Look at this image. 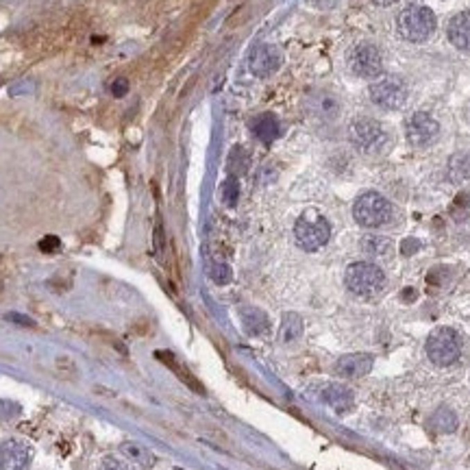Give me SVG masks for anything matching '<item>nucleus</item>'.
Wrapping results in <instances>:
<instances>
[{"label": "nucleus", "instance_id": "nucleus-23", "mask_svg": "<svg viewBox=\"0 0 470 470\" xmlns=\"http://www.w3.org/2000/svg\"><path fill=\"white\" fill-rule=\"evenodd\" d=\"M99 470H131L126 462H122L120 458H113V455H107L101 460L99 464Z\"/></svg>", "mask_w": 470, "mask_h": 470}, {"label": "nucleus", "instance_id": "nucleus-22", "mask_svg": "<svg viewBox=\"0 0 470 470\" xmlns=\"http://www.w3.org/2000/svg\"><path fill=\"white\" fill-rule=\"evenodd\" d=\"M314 105L318 107V111H320L325 118H333L335 113H337V109H339L337 99H335V96H331V94H318V96H316V101H314Z\"/></svg>", "mask_w": 470, "mask_h": 470}, {"label": "nucleus", "instance_id": "nucleus-13", "mask_svg": "<svg viewBox=\"0 0 470 470\" xmlns=\"http://www.w3.org/2000/svg\"><path fill=\"white\" fill-rule=\"evenodd\" d=\"M448 40L460 51H470V11L455 13L448 22Z\"/></svg>", "mask_w": 470, "mask_h": 470}, {"label": "nucleus", "instance_id": "nucleus-19", "mask_svg": "<svg viewBox=\"0 0 470 470\" xmlns=\"http://www.w3.org/2000/svg\"><path fill=\"white\" fill-rule=\"evenodd\" d=\"M431 420H433V427L437 431H442V433H451V431L458 429V416L453 414L448 408H440L433 414Z\"/></svg>", "mask_w": 470, "mask_h": 470}, {"label": "nucleus", "instance_id": "nucleus-9", "mask_svg": "<svg viewBox=\"0 0 470 470\" xmlns=\"http://www.w3.org/2000/svg\"><path fill=\"white\" fill-rule=\"evenodd\" d=\"M405 133L412 146H429L440 135V124H437L429 113L418 111L405 124Z\"/></svg>", "mask_w": 470, "mask_h": 470}, {"label": "nucleus", "instance_id": "nucleus-25", "mask_svg": "<svg viewBox=\"0 0 470 470\" xmlns=\"http://www.w3.org/2000/svg\"><path fill=\"white\" fill-rule=\"evenodd\" d=\"M237 192H240V190H237V181L231 176V179L224 183V201H226V205H235V201H237Z\"/></svg>", "mask_w": 470, "mask_h": 470}, {"label": "nucleus", "instance_id": "nucleus-17", "mask_svg": "<svg viewBox=\"0 0 470 470\" xmlns=\"http://www.w3.org/2000/svg\"><path fill=\"white\" fill-rule=\"evenodd\" d=\"M253 131H255V135L262 140V142H272L274 137L279 135V124H277V120H274L270 113H266V116H259L255 122H253Z\"/></svg>", "mask_w": 470, "mask_h": 470}, {"label": "nucleus", "instance_id": "nucleus-8", "mask_svg": "<svg viewBox=\"0 0 470 470\" xmlns=\"http://www.w3.org/2000/svg\"><path fill=\"white\" fill-rule=\"evenodd\" d=\"M349 68L362 78H377L383 72V59L377 46L360 44L349 53Z\"/></svg>", "mask_w": 470, "mask_h": 470}, {"label": "nucleus", "instance_id": "nucleus-26", "mask_svg": "<svg viewBox=\"0 0 470 470\" xmlns=\"http://www.w3.org/2000/svg\"><path fill=\"white\" fill-rule=\"evenodd\" d=\"M418 249H420V242H418V240H414V237H408V240H403V244H401V253H403L405 257L414 255V253H416Z\"/></svg>", "mask_w": 470, "mask_h": 470}, {"label": "nucleus", "instance_id": "nucleus-15", "mask_svg": "<svg viewBox=\"0 0 470 470\" xmlns=\"http://www.w3.org/2000/svg\"><path fill=\"white\" fill-rule=\"evenodd\" d=\"M362 251L370 259H390L394 253L392 242L383 235H364L362 237Z\"/></svg>", "mask_w": 470, "mask_h": 470}, {"label": "nucleus", "instance_id": "nucleus-4", "mask_svg": "<svg viewBox=\"0 0 470 470\" xmlns=\"http://www.w3.org/2000/svg\"><path fill=\"white\" fill-rule=\"evenodd\" d=\"M353 216L362 226L375 229L385 222H390L392 218V205L385 196H381L379 192H366L355 201L353 205Z\"/></svg>", "mask_w": 470, "mask_h": 470}, {"label": "nucleus", "instance_id": "nucleus-33", "mask_svg": "<svg viewBox=\"0 0 470 470\" xmlns=\"http://www.w3.org/2000/svg\"><path fill=\"white\" fill-rule=\"evenodd\" d=\"M455 205L458 207H468L470 205V194H462V196H458Z\"/></svg>", "mask_w": 470, "mask_h": 470}, {"label": "nucleus", "instance_id": "nucleus-2", "mask_svg": "<svg viewBox=\"0 0 470 470\" xmlns=\"http://www.w3.org/2000/svg\"><path fill=\"white\" fill-rule=\"evenodd\" d=\"M396 31L398 35L408 42H425L435 31V15L427 7L412 5L398 13Z\"/></svg>", "mask_w": 470, "mask_h": 470}, {"label": "nucleus", "instance_id": "nucleus-29", "mask_svg": "<svg viewBox=\"0 0 470 470\" xmlns=\"http://www.w3.org/2000/svg\"><path fill=\"white\" fill-rule=\"evenodd\" d=\"M155 249H157V255H161V251H164V231H161V226H157L155 231Z\"/></svg>", "mask_w": 470, "mask_h": 470}, {"label": "nucleus", "instance_id": "nucleus-30", "mask_svg": "<svg viewBox=\"0 0 470 470\" xmlns=\"http://www.w3.org/2000/svg\"><path fill=\"white\" fill-rule=\"evenodd\" d=\"M126 90H128V85H126L124 78H120V81H116V83H113V96H124Z\"/></svg>", "mask_w": 470, "mask_h": 470}, {"label": "nucleus", "instance_id": "nucleus-7", "mask_svg": "<svg viewBox=\"0 0 470 470\" xmlns=\"http://www.w3.org/2000/svg\"><path fill=\"white\" fill-rule=\"evenodd\" d=\"M370 99L377 107L394 111V109L405 107V103L410 99V90L401 76L387 74V76L379 78L377 83L370 85Z\"/></svg>", "mask_w": 470, "mask_h": 470}, {"label": "nucleus", "instance_id": "nucleus-5", "mask_svg": "<svg viewBox=\"0 0 470 470\" xmlns=\"http://www.w3.org/2000/svg\"><path fill=\"white\" fill-rule=\"evenodd\" d=\"M427 355L429 360L435 364V366H451L460 360L462 355V337L448 329V327H440L431 331V335L427 337Z\"/></svg>", "mask_w": 470, "mask_h": 470}, {"label": "nucleus", "instance_id": "nucleus-31", "mask_svg": "<svg viewBox=\"0 0 470 470\" xmlns=\"http://www.w3.org/2000/svg\"><path fill=\"white\" fill-rule=\"evenodd\" d=\"M7 320L20 322V325H26V327H31V325H33V320H28V318H22L20 314H9V316H7Z\"/></svg>", "mask_w": 470, "mask_h": 470}, {"label": "nucleus", "instance_id": "nucleus-21", "mask_svg": "<svg viewBox=\"0 0 470 470\" xmlns=\"http://www.w3.org/2000/svg\"><path fill=\"white\" fill-rule=\"evenodd\" d=\"M157 358H159V360H164V362L172 368V372H176V375H179V377H181V379H183V381L192 387V390H196V392H201V394H203V387H201V383H199L196 379H194V377L190 375V372H185V370H183V366H181L179 362H176V360L172 358V355H168V353H157Z\"/></svg>", "mask_w": 470, "mask_h": 470}, {"label": "nucleus", "instance_id": "nucleus-18", "mask_svg": "<svg viewBox=\"0 0 470 470\" xmlns=\"http://www.w3.org/2000/svg\"><path fill=\"white\" fill-rule=\"evenodd\" d=\"M122 453L124 455L131 460V462H135V464H140V466H144V468H149V466H153L155 464V458L151 455V451H146L144 446H140V444H135V442H124L122 444Z\"/></svg>", "mask_w": 470, "mask_h": 470}, {"label": "nucleus", "instance_id": "nucleus-16", "mask_svg": "<svg viewBox=\"0 0 470 470\" xmlns=\"http://www.w3.org/2000/svg\"><path fill=\"white\" fill-rule=\"evenodd\" d=\"M242 322H244V329L251 335H266L270 331V320L264 312L255 310V307H246L242 312Z\"/></svg>", "mask_w": 470, "mask_h": 470}, {"label": "nucleus", "instance_id": "nucleus-28", "mask_svg": "<svg viewBox=\"0 0 470 470\" xmlns=\"http://www.w3.org/2000/svg\"><path fill=\"white\" fill-rule=\"evenodd\" d=\"M40 249L42 251H57L59 249V240L57 237H44L42 242H40Z\"/></svg>", "mask_w": 470, "mask_h": 470}, {"label": "nucleus", "instance_id": "nucleus-12", "mask_svg": "<svg viewBox=\"0 0 470 470\" xmlns=\"http://www.w3.org/2000/svg\"><path fill=\"white\" fill-rule=\"evenodd\" d=\"M372 364H375V362H372V358H370V355H364V353L344 355V358L337 360L335 372L339 377H344V379H360V377L368 375Z\"/></svg>", "mask_w": 470, "mask_h": 470}, {"label": "nucleus", "instance_id": "nucleus-24", "mask_svg": "<svg viewBox=\"0 0 470 470\" xmlns=\"http://www.w3.org/2000/svg\"><path fill=\"white\" fill-rule=\"evenodd\" d=\"M212 279H214L218 285L229 283V281H231V268H229V266H224V264H216V266L212 268Z\"/></svg>", "mask_w": 470, "mask_h": 470}, {"label": "nucleus", "instance_id": "nucleus-11", "mask_svg": "<svg viewBox=\"0 0 470 470\" xmlns=\"http://www.w3.org/2000/svg\"><path fill=\"white\" fill-rule=\"evenodd\" d=\"M31 448L24 442L9 440L0 446V468L3 470H26L31 464Z\"/></svg>", "mask_w": 470, "mask_h": 470}, {"label": "nucleus", "instance_id": "nucleus-3", "mask_svg": "<svg viewBox=\"0 0 470 470\" xmlns=\"http://www.w3.org/2000/svg\"><path fill=\"white\" fill-rule=\"evenodd\" d=\"M294 237L296 244L303 251H318L329 242L331 237V224L327 222L325 216H320L314 209L305 212L296 224H294Z\"/></svg>", "mask_w": 470, "mask_h": 470}, {"label": "nucleus", "instance_id": "nucleus-1", "mask_svg": "<svg viewBox=\"0 0 470 470\" xmlns=\"http://www.w3.org/2000/svg\"><path fill=\"white\" fill-rule=\"evenodd\" d=\"M344 283L360 299H375L379 296L385 287V274L379 266L368 264V262H358L351 264L344 274Z\"/></svg>", "mask_w": 470, "mask_h": 470}, {"label": "nucleus", "instance_id": "nucleus-20", "mask_svg": "<svg viewBox=\"0 0 470 470\" xmlns=\"http://www.w3.org/2000/svg\"><path fill=\"white\" fill-rule=\"evenodd\" d=\"M303 333V320L296 314H285L281 322V339L283 342H292Z\"/></svg>", "mask_w": 470, "mask_h": 470}, {"label": "nucleus", "instance_id": "nucleus-27", "mask_svg": "<svg viewBox=\"0 0 470 470\" xmlns=\"http://www.w3.org/2000/svg\"><path fill=\"white\" fill-rule=\"evenodd\" d=\"M15 414H20V408H18V405L7 403V401L0 403V416H3V418H13Z\"/></svg>", "mask_w": 470, "mask_h": 470}, {"label": "nucleus", "instance_id": "nucleus-6", "mask_svg": "<svg viewBox=\"0 0 470 470\" xmlns=\"http://www.w3.org/2000/svg\"><path fill=\"white\" fill-rule=\"evenodd\" d=\"M349 137L358 151L366 155H377L385 149L387 131L372 118H358L349 126Z\"/></svg>", "mask_w": 470, "mask_h": 470}, {"label": "nucleus", "instance_id": "nucleus-14", "mask_svg": "<svg viewBox=\"0 0 470 470\" xmlns=\"http://www.w3.org/2000/svg\"><path fill=\"white\" fill-rule=\"evenodd\" d=\"M322 398L329 405L331 410H335L337 414H344L353 408V392L349 390L346 385H337V383H331L327 385L325 390H322Z\"/></svg>", "mask_w": 470, "mask_h": 470}, {"label": "nucleus", "instance_id": "nucleus-10", "mask_svg": "<svg viewBox=\"0 0 470 470\" xmlns=\"http://www.w3.org/2000/svg\"><path fill=\"white\" fill-rule=\"evenodd\" d=\"M283 63V55L277 46H270V44H262V46H255L253 53L249 57V66L253 70V74L257 76H270L274 74Z\"/></svg>", "mask_w": 470, "mask_h": 470}, {"label": "nucleus", "instance_id": "nucleus-34", "mask_svg": "<svg viewBox=\"0 0 470 470\" xmlns=\"http://www.w3.org/2000/svg\"><path fill=\"white\" fill-rule=\"evenodd\" d=\"M375 5H379V7H390V5H394V3H398V0H372Z\"/></svg>", "mask_w": 470, "mask_h": 470}, {"label": "nucleus", "instance_id": "nucleus-32", "mask_svg": "<svg viewBox=\"0 0 470 470\" xmlns=\"http://www.w3.org/2000/svg\"><path fill=\"white\" fill-rule=\"evenodd\" d=\"M401 299H405L408 303H412L414 299H416V292L412 289V287H408V289H403V294H401Z\"/></svg>", "mask_w": 470, "mask_h": 470}]
</instances>
